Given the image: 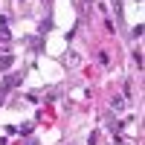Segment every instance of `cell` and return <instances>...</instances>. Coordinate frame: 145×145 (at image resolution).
Segmentation results:
<instances>
[{
  "instance_id": "cell-2",
  "label": "cell",
  "mask_w": 145,
  "mask_h": 145,
  "mask_svg": "<svg viewBox=\"0 0 145 145\" xmlns=\"http://www.w3.org/2000/svg\"><path fill=\"white\" fill-rule=\"evenodd\" d=\"M12 38V32L6 29V18H0V41H9Z\"/></svg>"
},
{
  "instance_id": "cell-1",
  "label": "cell",
  "mask_w": 145,
  "mask_h": 145,
  "mask_svg": "<svg viewBox=\"0 0 145 145\" xmlns=\"http://www.w3.org/2000/svg\"><path fill=\"white\" fill-rule=\"evenodd\" d=\"M20 84V72H12V76H6L3 78V87H0V96H3L6 90H12V87H18Z\"/></svg>"
},
{
  "instance_id": "cell-3",
  "label": "cell",
  "mask_w": 145,
  "mask_h": 145,
  "mask_svg": "<svg viewBox=\"0 0 145 145\" xmlns=\"http://www.w3.org/2000/svg\"><path fill=\"white\" fill-rule=\"evenodd\" d=\"M15 64V55H0V70H9Z\"/></svg>"
},
{
  "instance_id": "cell-4",
  "label": "cell",
  "mask_w": 145,
  "mask_h": 145,
  "mask_svg": "<svg viewBox=\"0 0 145 145\" xmlns=\"http://www.w3.org/2000/svg\"><path fill=\"white\" fill-rule=\"evenodd\" d=\"M131 35H134V38H142V23H137V26H134V32H131Z\"/></svg>"
}]
</instances>
